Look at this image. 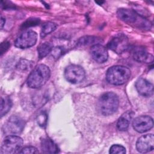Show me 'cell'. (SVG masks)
Returning a JSON list of instances; mask_svg holds the SVG:
<instances>
[{
	"instance_id": "cell-1",
	"label": "cell",
	"mask_w": 154,
	"mask_h": 154,
	"mask_svg": "<svg viewBox=\"0 0 154 154\" xmlns=\"http://www.w3.org/2000/svg\"><path fill=\"white\" fill-rule=\"evenodd\" d=\"M50 76L51 71L49 68L45 64H38L28 76L27 84L30 88H38L47 82Z\"/></svg>"
},
{
	"instance_id": "cell-2",
	"label": "cell",
	"mask_w": 154,
	"mask_h": 154,
	"mask_svg": "<svg viewBox=\"0 0 154 154\" xmlns=\"http://www.w3.org/2000/svg\"><path fill=\"white\" fill-rule=\"evenodd\" d=\"M119 100L117 95L113 92H106L100 96L98 100L97 106L102 114L110 116L118 109Z\"/></svg>"
},
{
	"instance_id": "cell-3",
	"label": "cell",
	"mask_w": 154,
	"mask_h": 154,
	"mask_svg": "<svg viewBox=\"0 0 154 154\" xmlns=\"http://www.w3.org/2000/svg\"><path fill=\"white\" fill-rule=\"evenodd\" d=\"M131 76L129 69L123 66H114L109 68L106 73L107 81L112 85H120L126 82Z\"/></svg>"
},
{
	"instance_id": "cell-4",
	"label": "cell",
	"mask_w": 154,
	"mask_h": 154,
	"mask_svg": "<svg viewBox=\"0 0 154 154\" xmlns=\"http://www.w3.org/2000/svg\"><path fill=\"white\" fill-rule=\"evenodd\" d=\"M23 144V140L19 136L9 135L6 137L1 145L2 154H11L18 152Z\"/></svg>"
},
{
	"instance_id": "cell-5",
	"label": "cell",
	"mask_w": 154,
	"mask_h": 154,
	"mask_svg": "<svg viewBox=\"0 0 154 154\" xmlns=\"http://www.w3.org/2000/svg\"><path fill=\"white\" fill-rule=\"evenodd\" d=\"M37 40V33L32 30H26L17 37L14 45L17 48L26 49L33 46L36 43Z\"/></svg>"
},
{
	"instance_id": "cell-6",
	"label": "cell",
	"mask_w": 154,
	"mask_h": 154,
	"mask_svg": "<svg viewBox=\"0 0 154 154\" xmlns=\"http://www.w3.org/2000/svg\"><path fill=\"white\" fill-rule=\"evenodd\" d=\"M85 76L84 69L78 65L69 66L64 71V76L67 81L72 84H78L82 82Z\"/></svg>"
},
{
	"instance_id": "cell-7",
	"label": "cell",
	"mask_w": 154,
	"mask_h": 154,
	"mask_svg": "<svg viewBox=\"0 0 154 154\" xmlns=\"http://www.w3.org/2000/svg\"><path fill=\"white\" fill-rule=\"evenodd\" d=\"M24 126L25 122L22 119L17 116H12L4 123L3 131L7 134H16L22 131Z\"/></svg>"
},
{
	"instance_id": "cell-8",
	"label": "cell",
	"mask_w": 154,
	"mask_h": 154,
	"mask_svg": "<svg viewBox=\"0 0 154 154\" xmlns=\"http://www.w3.org/2000/svg\"><path fill=\"white\" fill-rule=\"evenodd\" d=\"M128 39L122 34L116 35L108 43V48L117 54L125 52L128 48Z\"/></svg>"
},
{
	"instance_id": "cell-9",
	"label": "cell",
	"mask_w": 154,
	"mask_h": 154,
	"mask_svg": "<svg viewBox=\"0 0 154 154\" xmlns=\"http://www.w3.org/2000/svg\"><path fill=\"white\" fill-rule=\"evenodd\" d=\"M153 126V119L148 116H138L132 122L134 129L139 133H143L150 130L152 128Z\"/></svg>"
},
{
	"instance_id": "cell-10",
	"label": "cell",
	"mask_w": 154,
	"mask_h": 154,
	"mask_svg": "<svg viewBox=\"0 0 154 154\" xmlns=\"http://www.w3.org/2000/svg\"><path fill=\"white\" fill-rule=\"evenodd\" d=\"M136 148L140 153H147L153 150L154 148L153 135L149 134L140 137L136 143Z\"/></svg>"
},
{
	"instance_id": "cell-11",
	"label": "cell",
	"mask_w": 154,
	"mask_h": 154,
	"mask_svg": "<svg viewBox=\"0 0 154 154\" xmlns=\"http://www.w3.org/2000/svg\"><path fill=\"white\" fill-rule=\"evenodd\" d=\"M91 54L93 58L99 63L105 62L108 57V54L106 49L100 44L93 45L90 49Z\"/></svg>"
},
{
	"instance_id": "cell-12",
	"label": "cell",
	"mask_w": 154,
	"mask_h": 154,
	"mask_svg": "<svg viewBox=\"0 0 154 154\" xmlns=\"http://www.w3.org/2000/svg\"><path fill=\"white\" fill-rule=\"evenodd\" d=\"M135 87L140 94L144 97H149L153 94V84L144 78L138 79L135 82Z\"/></svg>"
},
{
	"instance_id": "cell-13",
	"label": "cell",
	"mask_w": 154,
	"mask_h": 154,
	"mask_svg": "<svg viewBox=\"0 0 154 154\" xmlns=\"http://www.w3.org/2000/svg\"><path fill=\"white\" fill-rule=\"evenodd\" d=\"M133 58L141 63H150L153 61V56L143 48H136L133 52Z\"/></svg>"
},
{
	"instance_id": "cell-14",
	"label": "cell",
	"mask_w": 154,
	"mask_h": 154,
	"mask_svg": "<svg viewBox=\"0 0 154 154\" xmlns=\"http://www.w3.org/2000/svg\"><path fill=\"white\" fill-rule=\"evenodd\" d=\"M117 14L120 20L127 23H134L137 18V14L134 10L127 8L119 9Z\"/></svg>"
},
{
	"instance_id": "cell-15",
	"label": "cell",
	"mask_w": 154,
	"mask_h": 154,
	"mask_svg": "<svg viewBox=\"0 0 154 154\" xmlns=\"http://www.w3.org/2000/svg\"><path fill=\"white\" fill-rule=\"evenodd\" d=\"M41 149L46 153H57L59 152L58 146L49 138H45L41 141Z\"/></svg>"
},
{
	"instance_id": "cell-16",
	"label": "cell",
	"mask_w": 154,
	"mask_h": 154,
	"mask_svg": "<svg viewBox=\"0 0 154 154\" xmlns=\"http://www.w3.org/2000/svg\"><path fill=\"white\" fill-rule=\"evenodd\" d=\"M132 114L131 111L125 112L118 120L117 127L120 131H126L129 125Z\"/></svg>"
},
{
	"instance_id": "cell-17",
	"label": "cell",
	"mask_w": 154,
	"mask_h": 154,
	"mask_svg": "<svg viewBox=\"0 0 154 154\" xmlns=\"http://www.w3.org/2000/svg\"><path fill=\"white\" fill-rule=\"evenodd\" d=\"M52 49H53V47L51 43L48 42H45V43H41L38 46V48H37L38 58L40 59H42L45 57L49 53L52 52Z\"/></svg>"
},
{
	"instance_id": "cell-18",
	"label": "cell",
	"mask_w": 154,
	"mask_h": 154,
	"mask_svg": "<svg viewBox=\"0 0 154 154\" xmlns=\"http://www.w3.org/2000/svg\"><path fill=\"white\" fill-rule=\"evenodd\" d=\"M12 106V102L11 99L7 97H2L1 101V109H0V115L1 117H3L11 109Z\"/></svg>"
},
{
	"instance_id": "cell-19",
	"label": "cell",
	"mask_w": 154,
	"mask_h": 154,
	"mask_svg": "<svg viewBox=\"0 0 154 154\" xmlns=\"http://www.w3.org/2000/svg\"><path fill=\"white\" fill-rule=\"evenodd\" d=\"M56 28H57L56 23L52 22H48L45 23V24H43L42 28L41 36L42 37H45L48 34L54 31Z\"/></svg>"
},
{
	"instance_id": "cell-20",
	"label": "cell",
	"mask_w": 154,
	"mask_h": 154,
	"mask_svg": "<svg viewBox=\"0 0 154 154\" xmlns=\"http://www.w3.org/2000/svg\"><path fill=\"white\" fill-rule=\"evenodd\" d=\"M99 40L95 37L93 36H86L82 38H81L79 40V43L81 45H96L99 44Z\"/></svg>"
},
{
	"instance_id": "cell-21",
	"label": "cell",
	"mask_w": 154,
	"mask_h": 154,
	"mask_svg": "<svg viewBox=\"0 0 154 154\" xmlns=\"http://www.w3.org/2000/svg\"><path fill=\"white\" fill-rule=\"evenodd\" d=\"M109 153L112 154H124L126 153V149L122 145L114 144L110 147Z\"/></svg>"
},
{
	"instance_id": "cell-22",
	"label": "cell",
	"mask_w": 154,
	"mask_h": 154,
	"mask_svg": "<svg viewBox=\"0 0 154 154\" xmlns=\"http://www.w3.org/2000/svg\"><path fill=\"white\" fill-rule=\"evenodd\" d=\"M21 153H37L38 151L37 149L32 146H26L24 148L22 149L19 152Z\"/></svg>"
},
{
	"instance_id": "cell-23",
	"label": "cell",
	"mask_w": 154,
	"mask_h": 154,
	"mask_svg": "<svg viewBox=\"0 0 154 154\" xmlns=\"http://www.w3.org/2000/svg\"><path fill=\"white\" fill-rule=\"evenodd\" d=\"M46 121H47V116L45 113L42 112L38 115L37 118V122L40 126H45L46 123Z\"/></svg>"
},
{
	"instance_id": "cell-24",
	"label": "cell",
	"mask_w": 154,
	"mask_h": 154,
	"mask_svg": "<svg viewBox=\"0 0 154 154\" xmlns=\"http://www.w3.org/2000/svg\"><path fill=\"white\" fill-rule=\"evenodd\" d=\"M30 67V63L26 60H22V61L19 63L18 66H17V67L19 69H22V70L28 69V67Z\"/></svg>"
},
{
	"instance_id": "cell-25",
	"label": "cell",
	"mask_w": 154,
	"mask_h": 154,
	"mask_svg": "<svg viewBox=\"0 0 154 154\" xmlns=\"http://www.w3.org/2000/svg\"><path fill=\"white\" fill-rule=\"evenodd\" d=\"M5 19L2 16H1V28H3V26H4V24H5Z\"/></svg>"
}]
</instances>
